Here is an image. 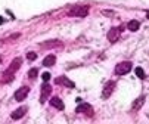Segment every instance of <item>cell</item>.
<instances>
[{
	"mask_svg": "<svg viewBox=\"0 0 149 124\" xmlns=\"http://www.w3.org/2000/svg\"><path fill=\"white\" fill-rule=\"evenodd\" d=\"M3 22H5V19H3V18H2V16H0V25H2V24H3Z\"/></svg>",
	"mask_w": 149,
	"mask_h": 124,
	"instance_id": "cell-21",
	"label": "cell"
},
{
	"mask_svg": "<svg viewBox=\"0 0 149 124\" xmlns=\"http://www.w3.org/2000/svg\"><path fill=\"white\" fill-rule=\"evenodd\" d=\"M56 62V56L55 55H47L45 59H43V65L45 67H53Z\"/></svg>",
	"mask_w": 149,
	"mask_h": 124,
	"instance_id": "cell-12",
	"label": "cell"
},
{
	"mask_svg": "<svg viewBox=\"0 0 149 124\" xmlns=\"http://www.w3.org/2000/svg\"><path fill=\"white\" fill-rule=\"evenodd\" d=\"M75 112L87 114L89 117H92L93 115V108H92V105H89V103H80V105L77 107V109H75Z\"/></svg>",
	"mask_w": 149,
	"mask_h": 124,
	"instance_id": "cell-7",
	"label": "cell"
},
{
	"mask_svg": "<svg viewBox=\"0 0 149 124\" xmlns=\"http://www.w3.org/2000/svg\"><path fill=\"white\" fill-rule=\"evenodd\" d=\"M41 78H43V81H49L50 80V74L49 72H45L43 75H41Z\"/></svg>",
	"mask_w": 149,
	"mask_h": 124,
	"instance_id": "cell-19",
	"label": "cell"
},
{
	"mask_svg": "<svg viewBox=\"0 0 149 124\" xmlns=\"http://www.w3.org/2000/svg\"><path fill=\"white\" fill-rule=\"evenodd\" d=\"M115 86H117L115 81H108V83H106V86H105V89H103V92H102V98H103V99H108V98L112 95Z\"/></svg>",
	"mask_w": 149,
	"mask_h": 124,
	"instance_id": "cell-8",
	"label": "cell"
},
{
	"mask_svg": "<svg viewBox=\"0 0 149 124\" xmlns=\"http://www.w3.org/2000/svg\"><path fill=\"white\" fill-rule=\"evenodd\" d=\"M50 105H52V107H55L56 109H61V111H62L63 108H65V105H63V102H62V100H61L58 96H55V98H52V99H50Z\"/></svg>",
	"mask_w": 149,
	"mask_h": 124,
	"instance_id": "cell-11",
	"label": "cell"
},
{
	"mask_svg": "<svg viewBox=\"0 0 149 124\" xmlns=\"http://www.w3.org/2000/svg\"><path fill=\"white\" fill-rule=\"evenodd\" d=\"M87 13H89V6H75L68 12L70 16H80V18H84Z\"/></svg>",
	"mask_w": 149,
	"mask_h": 124,
	"instance_id": "cell-3",
	"label": "cell"
},
{
	"mask_svg": "<svg viewBox=\"0 0 149 124\" xmlns=\"http://www.w3.org/2000/svg\"><path fill=\"white\" fill-rule=\"evenodd\" d=\"M28 111V108L27 107H21V108H18V109H15L12 114H10V117H12V120H19V118H22L24 115H25V112Z\"/></svg>",
	"mask_w": 149,
	"mask_h": 124,
	"instance_id": "cell-10",
	"label": "cell"
},
{
	"mask_svg": "<svg viewBox=\"0 0 149 124\" xmlns=\"http://www.w3.org/2000/svg\"><path fill=\"white\" fill-rule=\"evenodd\" d=\"M143 102H145V96H139L136 100H134V103H133V107H132V111L133 112H136V111H139L140 109V107L143 105Z\"/></svg>",
	"mask_w": 149,
	"mask_h": 124,
	"instance_id": "cell-13",
	"label": "cell"
},
{
	"mask_svg": "<svg viewBox=\"0 0 149 124\" xmlns=\"http://www.w3.org/2000/svg\"><path fill=\"white\" fill-rule=\"evenodd\" d=\"M28 93H30V87L28 86H22V87H19L16 92H15V100H18V102H22L27 96H28Z\"/></svg>",
	"mask_w": 149,
	"mask_h": 124,
	"instance_id": "cell-5",
	"label": "cell"
},
{
	"mask_svg": "<svg viewBox=\"0 0 149 124\" xmlns=\"http://www.w3.org/2000/svg\"><path fill=\"white\" fill-rule=\"evenodd\" d=\"M123 30H124V27H123V25L111 28V30H109V33H108V40L111 41V43H115V41L120 38V36H121Z\"/></svg>",
	"mask_w": 149,
	"mask_h": 124,
	"instance_id": "cell-4",
	"label": "cell"
},
{
	"mask_svg": "<svg viewBox=\"0 0 149 124\" xmlns=\"http://www.w3.org/2000/svg\"><path fill=\"white\" fill-rule=\"evenodd\" d=\"M37 74H38L37 68H31V70L28 71V77H30V78H33V80H34V78L37 77Z\"/></svg>",
	"mask_w": 149,
	"mask_h": 124,
	"instance_id": "cell-16",
	"label": "cell"
},
{
	"mask_svg": "<svg viewBox=\"0 0 149 124\" xmlns=\"http://www.w3.org/2000/svg\"><path fill=\"white\" fill-rule=\"evenodd\" d=\"M52 93V87L47 84V81H45V84L41 86V95H40V103H45L47 100V98Z\"/></svg>",
	"mask_w": 149,
	"mask_h": 124,
	"instance_id": "cell-6",
	"label": "cell"
},
{
	"mask_svg": "<svg viewBox=\"0 0 149 124\" xmlns=\"http://www.w3.org/2000/svg\"><path fill=\"white\" fill-rule=\"evenodd\" d=\"M21 65H22V58H15L12 62H10V67L5 71L3 74V78H2V83H9L13 80V74L21 68Z\"/></svg>",
	"mask_w": 149,
	"mask_h": 124,
	"instance_id": "cell-1",
	"label": "cell"
},
{
	"mask_svg": "<svg viewBox=\"0 0 149 124\" xmlns=\"http://www.w3.org/2000/svg\"><path fill=\"white\" fill-rule=\"evenodd\" d=\"M139 27H140L139 21H130V22L127 24V28H129L130 31H137V30H139Z\"/></svg>",
	"mask_w": 149,
	"mask_h": 124,
	"instance_id": "cell-14",
	"label": "cell"
},
{
	"mask_svg": "<svg viewBox=\"0 0 149 124\" xmlns=\"http://www.w3.org/2000/svg\"><path fill=\"white\" fill-rule=\"evenodd\" d=\"M53 46H61V43H58L56 40H52L50 43H43L41 45V47H53Z\"/></svg>",
	"mask_w": 149,
	"mask_h": 124,
	"instance_id": "cell-15",
	"label": "cell"
},
{
	"mask_svg": "<svg viewBox=\"0 0 149 124\" xmlns=\"http://www.w3.org/2000/svg\"><path fill=\"white\" fill-rule=\"evenodd\" d=\"M55 83H56V84H63V86H67V87H70V89H74V87H75L74 81H71V80H70L68 77H65V75L58 77V78L55 80Z\"/></svg>",
	"mask_w": 149,
	"mask_h": 124,
	"instance_id": "cell-9",
	"label": "cell"
},
{
	"mask_svg": "<svg viewBox=\"0 0 149 124\" xmlns=\"http://www.w3.org/2000/svg\"><path fill=\"white\" fill-rule=\"evenodd\" d=\"M132 68H133V64L132 62H121V64H118L117 67H115V74H118V75H124V74H129L130 71H132Z\"/></svg>",
	"mask_w": 149,
	"mask_h": 124,
	"instance_id": "cell-2",
	"label": "cell"
},
{
	"mask_svg": "<svg viewBox=\"0 0 149 124\" xmlns=\"http://www.w3.org/2000/svg\"><path fill=\"white\" fill-rule=\"evenodd\" d=\"M103 15H114V12H111V10H103Z\"/></svg>",
	"mask_w": 149,
	"mask_h": 124,
	"instance_id": "cell-20",
	"label": "cell"
},
{
	"mask_svg": "<svg viewBox=\"0 0 149 124\" xmlns=\"http://www.w3.org/2000/svg\"><path fill=\"white\" fill-rule=\"evenodd\" d=\"M0 62H2V56H0Z\"/></svg>",
	"mask_w": 149,
	"mask_h": 124,
	"instance_id": "cell-22",
	"label": "cell"
},
{
	"mask_svg": "<svg viewBox=\"0 0 149 124\" xmlns=\"http://www.w3.org/2000/svg\"><path fill=\"white\" fill-rule=\"evenodd\" d=\"M27 59H30V61L37 59V53H34V52H28V53H27Z\"/></svg>",
	"mask_w": 149,
	"mask_h": 124,
	"instance_id": "cell-18",
	"label": "cell"
},
{
	"mask_svg": "<svg viewBox=\"0 0 149 124\" xmlns=\"http://www.w3.org/2000/svg\"><path fill=\"white\" fill-rule=\"evenodd\" d=\"M134 72H136V75H137L139 78H142V80L145 78V72H143V70H142L140 67H137V68L134 70Z\"/></svg>",
	"mask_w": 149,
	"mask_h": 124,
	"instance_id": "cell-17",
	"label": "cell"
}]
</instances>
